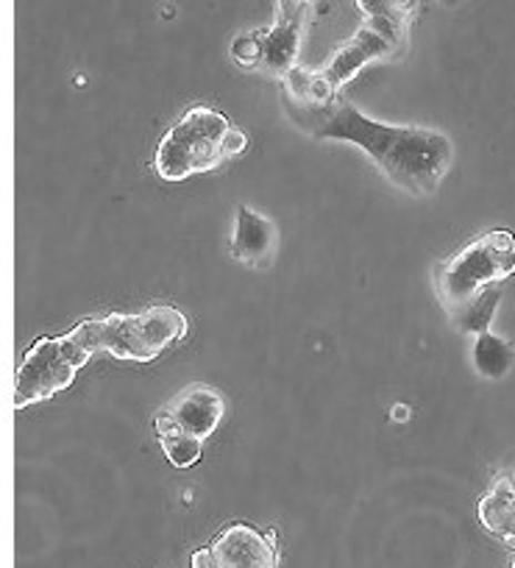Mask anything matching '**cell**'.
Returning <instances> with one entry per match:
<instances>
[{
    "mask_svg": "<svg viewBox=\"0 0 515 568\" xmlns=\"http://www.w3.org/2000/svg\"><path fill=\"white\" fill-rule=\"evenodd\" d=\"M410 418V409L404 407V404H396L393 407V420H407Z\"/></svg>",
    "mask_w": 515,
    "mask_h": 568,
    "instance_id": "cell-19",
    "label": "cell"
},
{
    "mask_svg": "<svg viewBox=\"0 0 515 568\" xmlns=\"http://www.w3.org/2000/svg\"><path fill=\"white\" fill-rule=\"evenodd\" d=\"M245 145H249V136L243 134V131L240 129H229V136H226V154H229V160H232V156H238V154H243L245 151Z\"/></svg>",
    "mask_w": 515,
    "mask_h": 568,
    "instance_id": "cell-17",
    "label": "cell"
},
{
    "mask_svg": "<svg viewBox=\"0 0 515 568\" xmlns=\"http://www.w3.org/2000/svg\"><path fill=\"white\" fill-rule=\"evenodd\" d=\"M210 568H279L273 535L262 538L249 524H232L212 540Z\"/></svg>",
    "mask_w": 515,
    "mask_h": 568,
    "instance_id": "cell-9",
    "label": "cell"
},
{
    "mask_svg": "<svg viewBox=\"0 0 515 568\" xmlns=\"http://www.w3.org/2000/svg\"><path fill=\"white\" fill-rule=\"evenodd\" d=\"M415 3L402 0H363L360 12L363 23L349 42L337 48L323 64L321 73L334 90L354 79L363 68L376 62L402 59L410 48V29H413Z\"/></svg>",
    "mask_w": 515,
    "mask_h": 568,
    "instance_id": "cell-2",
    "label": "cell"
},
{
    "mask_svg": "<svg viewBox=\"0 0 515 568\" xmlns=\"http://www.w3.org/2000/svg\"><path fill=\"white\" fill-rule=\"evenodd\" d=\"M229 129H232V123L215 109H190L159 142L156 160H153L156 176L164 182H182L195 173L218 171L229 160Z\"/></svg>",
    "mask_w": 515,
    "mask_h": 568,
    "instance_id": "cell-5",
    "label": "cell"
},
{
    "mask_svg": "<svg viewBox=\"0 0 515 568\" xmlns=\"http://www.w3.org/2000/svg\"><path fill=\"white\" fill-rule=\"evenodd\" d=\"M98 346L103 354L129 363H151L164 348L188 335V318L182 310L156 304L137 315L112 313L95 321Z\"/></svg>",
    "mask_w": 515,
    "mask_h": 568,
    "instance_id": "cell-6",
    "label": "cell"
},
{
    "mask_svg": "<svg viewBox=\"0 0 515 568\" xmlns=\"http://www.w3.org/2000/svg\"><path fill=\"white\" fill-rule=\"evenodd\" d=\"M513 348H509L502 337L491 335V332L476 337L474 368L476 374L485 376V379H502L509 371V365H513Z\"/></svg>",
    "mask_w": 515,
    "mask_h": 568,
    "instance_id": "cell-13",
    "label": "cell"
},
{
    "mask_svg": "<svg viewBox=\"0 0 515 568\" xmlns=\"http://www.w3.org/2000/svg\"><path fill=\"white\" fill-rule=\"evenodd\" d=\"M498 298H502V287H487L476 302H471L468 307L448 315V318H452L454 326H457L460 332H465V335H485L487 326H491L493 321V313H496L498 307Z\"/></svg>",
    "mask_w": 515,
    "mask_h": 568,
    "instance_id": "cell-14",
    "label": "cell"
},
{
    "mask_svg": "<svg viewBox=\"0 0 515 568\" xmlns=\"http://www.w3.org/2000/svg\"><path fill=\"white\" fill-rule=\"evenodd\" d=\"M312 20H315V3L310 0H279L276 23L271 31H256L260 40V64L256 70L267 79H279L299 68V53L306 40Z\"/></svg>",
    "mask_w": 515,
    "mask_h": 568,
    "instance_id": "cell-7",
    "label": "cell"
},
{
    "mask_svg": "<svg viewBox=\"0 0 515 568\" xmlns=\"http://www.w3.org/2000/svg\"><path fill=\"white\" fill-rule=\"evenodd\" d=\"M232 57L234 62L243 64V68L256 70V64H260V40H256V34L238 37V40L232 42Z\"/></svg>",
    "mask_w": 515,
    "mask_h": 568,
    "instance_id": "cell-16",
    "label": "cell"
},
{
    "mask_svg": "<svg viewBox=\"0 0 515 568\" xmlns=\"http://www.w3.org/2000/svg\"><path fill=\"white\" fill-rule=\"evenodd\" d=\"M226 415V398L221 390L204 382L182 387L176 396L159 407L153 418V429L159 435H190V438L206 440L218 429Z\"/></svg>",
    "mask_w": 515,
    "mask_h": 568,
    "instance_id": "cell-8",
    "label": "cell"
},
{
    "mask_svg": "<svg viewBox=\"0 0 515 568\" xmlns=\"http://www.w3.org/2000/svg\"><path fill=\"white\" fill-rule=\"evenodd\" d=\"M509 568H515V557H513V562H509Z\"/></svg>",
    "mask_w": 515,
    "mask_h": 568,
    "instance_id": "cell-20",
    "label": "cell"
},
{
    "mask_svg": "<svg viewBox=\"0 0 515 568\" xmlns=\"http://www.w3.org/2000/svg\"><path fill=\"white\" fill-rule=\"evenodd\" d=\"M282 98L284 106L290 109L293 123L306 129V123L315 125L321 114L332 109V103L337 101V90L323 79L321 70L299 64L282 79Z\"/></svg>",
    "mask_w": 515,
    "mask_h": 568,
    "instance_id": "cell-11",
    "label": "cell"
},
{
    "mask_svg": "<svg viewBox=\"0 0 515 568\" xmlns=\"http://www.w3.org/2000/svg\"><path fill=\"white\" fill-rule=\"evenodd\" d=\"M479 521L493 538L515 551V485L507 474H498L479 499Z\"/></svg>",
    "mask_w": 515,
    "mask_h": 568,
    "instance_id": "cell-12",
    "label": "cell"
},
{
    "mask_svg": "<svg viewBox=\"0 0 515 568\" xmlns=\"http://www.w3.org/2000/svg\"><path fill=\"white\" fill-rule=\"evenodd\" d=\"M193 568H210V549H199L193 555Z\"/></svg>",
    "mask_w": 515,
    "mask_h": 568,
    "instance_id": "cell-18",
    "label": "cell"
},
{
    "mask_svg": "<svg viewBox=\"0 0 515 568\" xmlns=\"http://www.w3.org/2000/svg\"><path fill=\"white\" fill-rule=\"evenodd\" d=\"M234 260L254 271H267L276 262L279 251V229L271 217L260 215L251 206H238V217H234V234L232 245H229Z\"/></svg>",
    "mask_w": 515,
    "mask_h": 568,
    "instance_id": "cell-10",
    "label": "cell"
},
{
    "mask_svg": "<svg viewBox=\"0 0 515 568\" xmlns=\"http://www.w3.org/2000/svg\"><path fill=\"white\" fill-rule=\"evenodd\" d=\"M515 273V234L496 229L463 245L435 271V293L448 315L460 313L487 287H502Z\"/></svg>",
    "mask_w": 515,
    "mask_h": 568,
    "instance_id": "cell-4",
    "label": "cell"
},
{
    "mask_svg": "<svg viewBox=\"0 0 515 568\" xmlns=\"http://www.w3.org/2000/svg\"><path fill=\"white\" fill-rule=\"evenodd\" d=\"M159 446H162L164 457L176 468H190L201 460V449L204 440L190 438V435H159Z\"/></svg>",
    "mask_w": 515,
    "mask_h": 568,
    "instance_id": "cell-15",
    "label": "cell"
},
{
    "mask_svg": "<svg viewBox=\"0 0 515 568\" xmlns=\"http://www.w3.org/2000/svg\"><path fill=\"white\" fill-rule=\"evenodd\" d=\"M95 352H101L95 321H81L68 335L46 337L31 346L14 376V409L68 390Z\"/></svg>",
    "mask_w": 515,
    "mask_h": 568,
    "instance_id": "cell-3",
    "label": "cell"
},
{
    "mask_svg": "<svg viewBox=\"0 0 515 568\" xmlns=\"http://www.w3.org/2000/svg\"><path fill=\"white\" fill-rule=\"evenodd\" d=\"M310 134L317 140L354 142L398 190L415 199L435 195L454 162V142L443 131L426 125L380 123L343 95H337L332 109L321 114Z\"/></svg>",
    "mask_w": 515,
    "mask_h": 568,
    "instance_id": "cell-1",
    "label": "cell"
}]
</instances>
